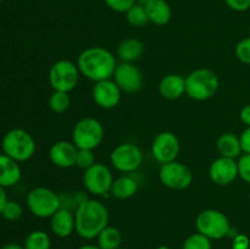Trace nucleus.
<instances>
[{
	"mask_svg": "<svg viewBox=\"0 0 250 249\" xmlns=\"http://www.w3.org/2000/svg\"><path fill=\"white\" fill-rule=\"evenodd\" d=\"M98 246L102 249H117L121 247L122 234L119 228L114 226H106L97 237Z\"/></svg>",
	"mask_w": 250,
	"mask_h": 249,
	"instance_id": "obj_24",
	"label": "nucleus"
},
{
	"mask_svg": "<svg viewBox=\"0 0 250 249\" xmlns=\"http://www.w3.org/2000/svg\"><path fill=\"white\" fill-rule=\"evenodd\" d=\"M239 119L246 124V127H250V104L244 105L239 111Z\"/></svg>",
	"mask_w": 250,
	"mask_h": 249,
	"instance_id": "obj_37",
	"label": "nucleus"
},
{
	"mask_svg": "<svg viewBox=\"0 0 250 249\" xmlns=\"http://www.w3.org/2000/svg\"><path fill=\"white\" fill-rule=\"evenodd\" d=\"M117 249H128V248H124V247H120V248H117Z\"/></svg>",
	"mask_w": 250,
	"mask_h": 249,
	"instance_id": "obj_43",
	"label": "nucleus"
},
{
	"mask_svg": "<svg viewBox=\"0 0 250 249\" xmlns=\"http://www.w3.org/2000/svg\"><path fill=\"white\" fill-rule=\"evenodd\" d=\"M225 2L236 12H244L250 9V0H225Z\"/></svg>",
	"mask_w": 250,
	"mask_h": 249,
	"instance_id": "obj_34",
	"label": "nucleus"
},
{
	"mask_svg": "<svg viewBox=\"0 0 250 249\" xmlns=\"http://www.w3.org/2000/svg\"><path fill=\"white\" fill-rule=\"evenodd\" d=\"M23 247L24 249H50L51 239L46 232L37 229L26 237Z\"/></svg>",
	"mask_w": 250,
	"mask_h": 249,
	"instance_id": "obj_25",
	"label": "nucleus"
},
{
	"mask_svg": "<svg viewBox=\"0 0 250 249\" xmlns=\"http://www.w3.org/2000/svg\"><path fill=\"white\" fill-rule=\"evenodd\" d=\"M216 149L220 156L229 159L239 158L243 153L239 136L232 133V132H226L217 138Z\"/></svg>",
	"mask_w": 250,
	"mask_h": 249,
	"instance_id": "obj_21",
	"label": "nucleus"
},
{
	"mask_svg": "<svg viewBox=\"0 0 250 249\" xmlns=\"http://www.w3.org/2000/svg\"><path fill=\"white\" fill-rule=\"evenodd\" d=\"M137 1H138L139 2V4H146V2H148V1H150V0H137Z\"/></svg>",
	"mask_w": 250,
	"mask_h": 249,
	"instance_id": "obj_41",
	"label": "nucleus"
},
{
	"mask_svg": "<svg viewBox=\"0 0 250 249\" xmlns=\"http://www.w3.org/2000/svg\"><path fill=\"white\" fill-rule=\"evenodd\" d=\"M1 2H2V0H0V4H1Z\"/></svg>",
	"mask_w": 250,
	"mask_h": 249,
	"instance_id": "obj_45",
	"label": "nucleus"
},
{
	"mask_svg": "<svg viewBox=\"0 0 250 249\" xmlns=\"http://www.w3.org/2000/svg\"><path fill=\"white\" fill-rule=\"evenodd\" d=\"M110 163L115 170L122 173H131L143 164V153L133 143H121L110 154Z\"/></svg>",
	"mask_w": 250,
	"mask_h": 249,
	"instance_id": "obj_9",
	"label": "nucleus"
},
{
	"mask_svg": "<svg viewBox=\"0 0 250 249\" xmlns=\"http://www.w3.org/2000/svg\"><path fill=\"white\" fill-rule=\"evenodd\" d=\"M146 46L137 38H126L117 46V56L122 62H136L144 54Z\"/></svg>",
	"mask_w": 250,
	"mask_h": 249,
	"instance_id": "obj_22",
	"label": "nucleus"
},
{
	"mask_svg": "<svg viewBox=\"0 0 250 249\" xmlns=\"http://www.w3.org/2000/svg\"><path fill=\"white\" fill-rule=\"evenodd\" d=\"M27 207L39 219L51 217L61 208V197L46 187H36L27 194Z\"/></svg>",
	"mask_w": 250,
	"mask_h": 249,
	"instance_id": "obj_6",
	"label": "nucleus"
},
{
	"mask_svg": "<svg viewBox=\"0 0 250 249\" xmlns=\"http://www.w3.org/2000/svg\"><path fill=\"white\" fill-rule=\"evenodd\" d=\"M250 239L243 233H237L232 241V249H249Z\"/></svg>",
	"mask_w": 250,
	"mask_h": 249,
	"instance_id": "obj_35",
	"label": "nucleus"
},
{
	"mask_svg": "<svg viewBox=\"0 0 250 249\" xmlns=\"http://www.w3.org/2000/svg\"><path fill=\"white\" fill-rule=\"evenodd\" d=\"M78 148L73 142L59 141L51 145L49 150V159L55 166L61 168H70L76 166Z\"/></svg>",
	"mask_w": 250,
	"mask_h": 249,
	"instance_id": "obj_16",
	"label": "nucleus"
},
{
	"mask_svg": "<svg viewBox=\"0 0 250 249\" xmlns=\"http://www.w3.org/2000/svg\"><path fill=\"white\" fill-rule=\"evenodd\" d=\"M243 154H250V127H246L239 134Z\"/></svg>",
	"mask_w": 250,
	"mask_h": 249,
	"instance_id": "obj_36",
	"label": "nucleus"
},
{
	"mask_svg": "<svg viewBox=\"0 0 250 249\" xmlns=\"http://www.w3.org/2000/svg\"><path fill=\"white\" fill-rule=\"evenodd\" d=\"M195 227L198 232L209 239H221L231 232V224L226 215L217 209L203 210L195 219Z\"/></svg>",
	"mask_w": 250,
	"mask_h": 249,
	"instance_id": "obj_5",
	"label": "nucleus"
},
{
	"mask_svg": "<svg viewBox=\"0 0 250 249\" xmlns=\"http://www.w3.org/2000/svg\"><path fill=\"white\" fill-rule=\"evenodd\" d=\"M104 139V127L94 117H83L75 124L72 131V142L78 149H92L102 144Z\"/></svg>",
	"mask_w": 250,
	"mask_h": 249,
	"instance_id": "obj_7",
	"label": "nucleus"
},
{
	"mask_svg": "<svg viewBox=\"0 0 250 249\" xmlns=\"http://www.w3.org/2000/svg\"><path fill=\"white\" fill-rule=\"evenodd\" d=\"M181 150V144L177 136L170 131L160 132L154 138L151 144V154L158 163L163 164L171 163L177 159Z\"/></svg>",
	"mask_w": 250,
	"mask_h": 249,
	"instance_id": "obj_12",
	"label": "nucleus"
},
{
	"mask_svg": "<svg viewBox=\"0 0 250 249\" xmlns=\"http://www.w3.org/2000/svg\"><path fill=\"white\" fill-rule=\"evenodd\" d=\"M7 195H6V192H5V188L1 187L0 186V215H1V211L2 209H4L5 204L7 203Z\"/></svg>",
	"mask_w": 250,
	"mask_h": 249,
	"instance_id": "obj_38",
	"label": "nucleus"
},
{
	"mask_svg": "<svg viewBox=\"0 0 250 249\" xmlns=\"http://www.w3.org/2000/svg\"><path fill=\"white\" fill-rule=\"evenodd\" d=\"M110 10L119 14H126L134 4H137V0H103Z\"/></svg>",
	"mask_w": 250,
	"mask_h": 249,
	"instance_id": "obj_32",
	"label": "nucleus"
},
{
	"mask_svg": "<svg viewBox=\"0 0 250 249\" xmlns=\"http://www.w3.org/2000/svg\"><path fill=\"white\" fill-rule=\"evenodd\" d=\"M149 22L156 26H165L172 19V9L166 0H150L144 4Z\"/></svg>",
	"mask_w": 250,
	"mask_h": 249,
	"instance_id": "obj_20",
	"label": "nucleus"
},
{
	"mask_svg": "<svg viewBox=\"0 0 250 249\" xmlns=\"http://www.w3.org/2000/svg\"><path fill=\"white\" fill-rule=\"evenodd\" d=\"M237 59L244 65L250 66V37L241 39L234 49Z\"/></svg>",
	"mask_w": 250,
	"mask_h": 249,
	"instance_id": "obj_31",
	"label": "nucleus"
},
{
	"mask_svg": "<svg viewBox=\"0 0 250 249\" xmlns=\"http://www.w3.org/2000/svg\"><path fill=\"white\" fill-rule=\"evenodd\" d=\"M71 99L68 93L59 92V90H54L53 94L49 97L48 105L50 110L55 114H62L66 110L70 107Z\"/></svg>",
	"mask_w": 250,
	"mask_h": 249,
	"instance_id": "obj_27",
	"label": "nucleus"
},
{
	"mask_svg": "<svg viewBox=\"0 0 250 249\" xmlns=\"http://www.w3.org/2000/svg\"><path fill=\"white\" fill-rule=\"evenodd\" d=\"M249 202H250V193H249Z\"/></svg>",
	"mask_w": 250,
	"mask_h": 249,
	"instance_id": "obj_44",
	"label": "nucleus"
},
{
	"mask_svg": "<svg viewBox=\"0 0 250 249\" xmlns=\"http://www.w3.org/2000/svg\"><path fill=\"white\" fill-rule=\"evenodd\" d=\"M92 98L95 104L105 110L116 107L122 98V90L112 78L95 82L92 89Z\"/></svg>",
	"mask_w": 250,
	"mask_h": 249,
	"instance_id": "obj_14",
	"label": "nucleus"
},
{
	"mask_svg": "<svg viewBox=\"0 0 250 249\" xmlns=\"http://www.w3.org/2000/svg\"><path fill=\"white\" fill-rule=\"evenodd\" d=\"M112 80L122 93H137L142 89L144 77L142 71L133 62H120L115 68Z\"/></svg>",
	"mask_w": 250,
	"mask_h": 249,
	"instance_id": "obj_13",
	"label": "nucleus"
},
{
	"mask_svg": "<svg viewBox=\"0 0 250 249\" xmlns=\"http://www.w3.org/2000/svg\"><path fill=\"white\" fill-rule=\"evenodd\" d=\"M81 72L77 63L61 59L54 62L49 70V83L54 90L70 93L77 87Z\"/></svg>",
	"mask_w": 250,
	"mask_h": 249,
	"instance_id": "obj_8",
	"label": "nucleus"
},
{
	"mask_svg": "<svg viewBox=\"0 0 250 249\" xmlns=\"http://www.w3.org/2000/svg\"><path fill=\"white\" fill-rule=\"evenodd\" d=\"M159 93L167 100H177L186 94V77L178 73L166 75L159 83Z\"/></svg>",
	"mask_w": 250,
	"mask_h": 249,
	"instance_id": "obj_18",
	"label": "nucleus"
},
{
	"mask_svg": "<svg viewBox=\"0 0 250 249\" xmlns=\"http://www.w3.org/2000/svg\"><path fill=\"white\" fill-rule=\"evenodd\" d=\"M126 19L131 26L136 28H142L149 23L148 15L143 4H134L128 11L126 12Z\"/></svg>",
	"mask_w": 250,
	"mask_h": 249,
	"instance_id": "obj_26",
	"label": "nucleus"
},
{
	"mask_svg": "<svg viewBox=\"0 0 250 249\" xmlns=\"http://www.w3.org/2000/svg\"><path fill=\"white\" fill-rule=\"evenodd\" d=\"M182 249H212L211 239L197 232L186 238Z\"/></svg>",
	"mask_w": 250,
	"mask_h": 249,
	"instance_id": "obj_28",
	"label": "nucleus"
},
{
	"mask_svg": "<svg viewBox=\"0 0 250 249\" xmlns=\"http://www.w3.org/2000/svg\"><path fill=\"white\" fill-rule=\"evenodd\" d=\"M137 190H138L137 181L132 176L125 173V175L115 178L114 182H112L111 189H110V194L116 198V199L126 200L133 197Z\"/></svg>",
	"mask_w": 250,
	"mask_h": 249,
	"instance_id": "obj_23",
	"label": "nucleus"
},
{
	"mask_svg": "<svg viewBox=\"0 0 250 249\" xmlns=\"http://www.w3.org/2000/svg\"><path fill=\"white\" fill-rule=\"evenodd\" d=\"M77 66L81 75L93 82L110 80L116 68V56L103 46H89L78 55Z\"/></svg>",
	"mask_w": 250,
	"mask_h": 249,
	"instance_id": "obj_1",
	"label": "nucleus"
},
{
	"mask_svg": "<svg viewBox=\"0 0 250 249\" xmlns=\"http://www.w3.org/2000/svg\"><path fill=\"white\" fill-rule=\"evenodd\" d=\"M20 164L6 154H0V186L4 188L12 187L21 180Z\"/></svg>",
	"mask_w": 250,
	"mask_h": 249,
	"instance_id": "obj_19",
	"label": "nucleus"
},
{
	"mask_svg": "<svg viewBox=\"0 0 250 249\" xmlns=\"http://www.w3.org/2000/svg\"><path fill=\"white\" fill-rule=\"evenodd\" d=\"M1 249H24V247L20 246V244H16V243H9V244H5Z\"/></svg>",
	"mask_w": 250,
	"mask_h": 249,
	"instance_id": "obj_39",
	"label": "nucleus"
},
{
	"mask_svg": "<svg viewBox=\"0 0 250 249\" xmlns=\"http://www.w3.org/2000/svg\"><path fill=\"white\" fill-rule=\"evenodd\" d=\"M1 148L4 154L17 163H24L33 158L37 145L32 134L26 129L12 128L2 138Z\"/></svg>",
	"mask_w": 250,
	"mask_h": 249,
	"instance_id": "obj_4",
	"label": "nucleus"
},
{
	"mask_svg": "<svg viewBox=\"0 0 250 249\" xmlns=\"http://www.w3.org/2000/svg\"><path fill=\"white\" fill-rule=\"evenodd\" d=\"M114 176L105 164L97 163L83 173V186L93 195H105L110 193Z\"/></svg>",
	"mask_w": 250,
	"mask_h": 249,
	"instance_id": "obj_11",
	"label": "nucleus"
},
{
	"mask_svg": "<svg viewBox=\"0 0 250 249\" xmlns=\"http://www.w3.org/2000/svg\"><path fill=\"white\" fill-rule=\"evenodd\" d=\"M156 249H170V248H168V247H166V246H160V247H158Z\"/></svg>",
	"mask_w": 250,
	"mask_h": 249,
	"instance_id": "obj_42",
	"label": "nucleus"
},
{
	"mask_svg": "<svg viewBox=\"0 0 250 249\" xmlns=\"http://www.w3.org/2000/svg\"><path fill=\"white\" fill-rule=\"evenodd\" d=\"M209 177L212 183L217 186H229L239 177L238 163L236 159L220 156L209 166Z\"/></svg>",
	"mask_w": 250,
	"mask_h": 249,
	"instance_id": "obj_15",
	"label": "nucleus"
},
{
	"mask_svg": "<svg viewBox=\"0 0 250 249\" xmlns=\"http://www.w3.org/2000/svg\"><path fill=\"white\" fill-rule=\"evenodd\" d=\"M76 232L83 239H94L109 226V210L97 199H85L75 211Z\"/></svg>",
	"mask_w": 250,
	"mask_h": 249,
	"instance_id": "obj_2",
	"label": "nucleus"
},
{
	"mask_svg": "<svg viewBox=\"0 0 250 249\" xmlns=\"http://www.w3.org/2000/svg\"><path fill=\"white\" fill-rule=\"evenodd\" d=\"M237 163H238L239 177L250 185V154H242Z\"/></svg>",
	"mask_w": 250,
	"mask_h": 249,
	"instance_id": "obj_33",
	"label": "nucleus"
},
{
	"mask_svg": "<svg viewBox=\"0 0 250 249\" xmlns=\"http://www.w3.org/2000/svg\"><path fill=\"white\" fill-rule=\"evenodd\" d=\"M77 249H102L99 246H94V244H84V246L80 247Z\"/></svg>",
	"mask_w": 250,
	"mask_h": 249,
	"instance_id": "obj_40",
	"label": "nucleus"
},
{
	"mask_svg": "<svg viewBox=\"0 0 250 249\" xmlns=\"http://www.w3.org/2000/svg\"><path fill=\"white\" fill-rule=\"evenodd\" d=\"M94 164H97L94 150H92V149H78L76 166H78L83 171H85L89 167H92Z\"/></svg>",
	"mask_w": 250,
	"mask_h": 249,
	"instance_id": "obj_30",
	"label": "nucleus"
},
{
	"mask_svg": "<svg viewBox=\"0 0 250 249\" xmlns=\"http://www.w3.org/2000/svg\"><path fill=\"white\" fill-rule=\"evenodd\" d=\"M219 87V76L210 68H197L186 77V95L197 102L211 99Z\"/></svg>",
	"mask_w": 250,
	"mask_h": 249,
	"instance_id": "obj_3",
	"label": "nucleus"
},
{
	"mask_svg": "<svg viewBox=\"0 0 250 249\" xmlns=\"http://www.w3.org/2000/svg\"><path fill=\"white\" fill-rule=\"evenodd\" d=\"M50 227L56 237L67 238L76 231L75 212L66 208H60L50 217Z\"/></svg>",
	"mask_w": 250,
	"mask_h": 249,
	"instance_id": "obj_17",
	"label": "nucleus"
},
{
	"mask_svg": "<svg viewBox=\"0 0 250 249\" xmlns=\"http://www.w3.org/2000/svg\"><path fill=\"white\" fill-rule=\"evenodd\" d=\"M22 214H23L22 205L16 200H7L1 211V216L7 221H16V220L21 219Z\"/></svg>",
	"mask_w": 250,
	"mask_h": 249,
	"instance_id": "obj_29",
	"label": "nucleus"
},
{
	"mask_svg": "<svg viewBox=\"0 0 250 249\" xmlns=\"http://www.w3.org/2000/svg\"><path fill=\"white\" fill-rule=\"evenodd\" d=\"M159 180L168 189L183 190L193 183V172L185 164L175 160L161 165Z\"/></svg>",
	"mask_w": 250,
	"mask_h": 249,
	"instance_id": "obj_10",
	"label": "nucleus"
}]
</instances>
